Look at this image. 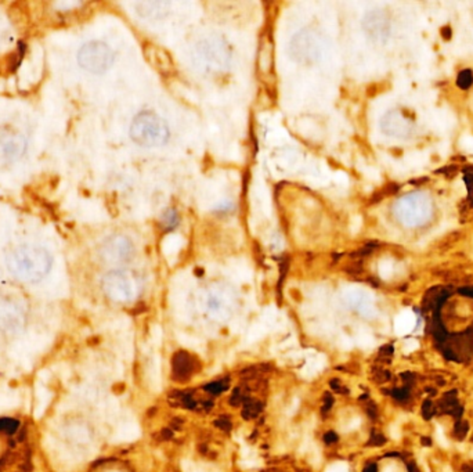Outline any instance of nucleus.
<instances>
[{
	"label": "nucleus",
	"mask_w": 473,
	"mask_h": 472,
	"mask_svg": "<svg viewBox=\"0 0 473 472\" xmlns=\"http://www.w3.org/2000/svg\"><path fill=\"white\" fill-rule=\"evenodd\" d=\"M53 265L51 255L40 247L21 245L7 256V268L18 280L35 283L50 272Z\"/></svg>",
	"instance_id": "obj_1"
},
{
	"label": "nucleus",
	"mask_w": 473,
	"mask_h": 472,
	"mask_svg": "<svg viewBox=\"0 0 473 472\" xmlns=\"http://www.w3.org/2000/svg\"><path fill=\"white\" fill-rule=\"evenodd\" d=\"M130 137L143 147H158L166 143L170 130L166 121L154 111H141L130 125Z\"/></svg>",
	"instance_id": "obj_2"
},
{
	"label": "nucleus",
	"mask_w": 473,
	"mask_h": 472,
	"mask_svg": "<svg viewBox=\"0 0 473 472\" xmlns=\"http://www.w3.org/2000/svg\"><path fill=\"white\" fill-rule=\"evenodd\" d=\"M394 215L405 227L425 225L432 216V201L425 193L407 194L394 204Z\"/></svg>",
	"instance_id": "obj_3"
},
{
	"label": "nucleus",
	"mask_w": 473,
	"mask_h": 472,
	"mask_svg": "<svg viewBox=\"0 0 473 472\" xmlns=\"http://www.w3.org/2000/svg\"><path fill=\"white\" fill-rule=\"evenodd\" d=\"M289 54L296 63L305 65H312L321 59L323 54V42L317 33L309 29H303L290 39Z\"/></svg>",
	"instance_id": "obj_4"
},
{
	"label": "nucleus",
	"mask_w": 473,
	"mask_h": 472,
	"mask_svg": "<svg viewBox=\"0 0 473 472\" xmlns=\"http://www.w3.org/2000/svg\"><path fill=\"white\" fill-rule=\"evenodd\" d=\"M78 63L92 74H102L112 65L113 53L108 44L100 40L85 43L78 53Z\"/></svg>",
	"instance_id": "obj_5"
},
{
	"label": "nucleus",
	"mask_w": 473,
	"mask_h": 472,
	"mask_svg": "<svg viewBox=\"0 0 473 472\" xmlns=\"http://www.w3.org/2000/svg\"><path fill=\"white\" fill-rule=\"evenodd\" d=\"M197 53L206 64L212 68H224L230 63V51L228 44L223 38L219 36H209L202 39L197 44Z\"/></svg>",
	"instance_id": "obj_6"
},
{
	"label": "nucleus",
	"mask_w": 473,
	"mask_h": 472,
	"mask_svg": "<svg viewBox=\"0 0 473 472\" xmlns=\"http://www.w3.org/2000/svg\"><path fill=\"white\" fill-rule=\"evenodd\" d=\"M27 145V139L20 132L11 129L0 130V165L18 161L25 154Z\"/></svg>",
	"instance_id": "obj_7"
},
{
	"label": "nucleus",
	"mask_w": 473,
	"mask_h": 472,
	"mask_svg": "<svg viewBox=\"0 0 473 472\" xmlns=\"http://www.w3.org/2000/svg\"><path fill=\"white\" fill-rule=\"evenodd\" d=\"M102 290L111 299L125 302L133 296L135 288L128 274L121 270H113L102 279Z\"/></svg>",
	"instance_id": "obj_8"
},
{
	"label": "nucleus",
	"mask_w": 473,
	"mask_h": 472,
	"mask_svg": "<svg viewBox=\"0 0 473 472\" xmlns=\"http://www.w3.org/2000/svg\"><path fill=\"white\" fill-rule=\"evenodd\" d=\"M25 323V310L21 303L9 296H0V330L16 333Z\"/></svg>",
	"instance_id": "obj_9"
},
{
	"label": "nucleus",
	"mask_w": 473,
	"mask_h": 472,
	"mask_svg": "<svg viewBox=\"0 0 473 472\" xmlns=\"http://www.w3.org/2000/svg\"><path fill=\"white\" fill-rule=\"evenodd\" d=\"M100 253L107 262H124L132 256L133 244L126 236L115 234L102 242Z\"/></svg>",
	"instance_id": "obj_10"
},
{
	"label": "nucleus",
	"mask_w": 473,
	"mask_h": 472,
	"mask_svg": "<svg viewBox=\"0 0 473 472\" xmlns=\"http://www.w3.org/2000/svg\"><path fill=\"white\" fill-rule=\"evenodd\" d=\"M382 130L389 136L405 137L411 132V125L400 113L386 114L381 122Z\"/></svg>",
	"instance_id": "obj_11"
},
{
	"label": "nucleus",
	"mask_w": 473,
	"mask_h": 472,
	"mask_svg": "<svg viewBox=\"0 0 473 472\" xmlns=\"http://www.w3.org/2000/svg\"><path fill=\"white\" fill-rule=\"evenodd\" d=\"M145 57L150 61L151 64L155 67L156 70L161 71L163 74L170 72L173 68V61L172 57L163 50V48L150 44L145 47Z\"/></svg>",
	"instance_id": "obj_12"
},
{
	"label": "nucleus",
	"mask_w": 473,
	"mask_h": 472,
	"mask_svg": "<svg viewBox=\"0 0 473 472\" xmlns=\"http://www.w3.org/2000/svg\"><path fill=\"white\" fill-rule=\"evenodd\" d=\"M170 5L166 2H144L137 6L139 14L144 18H158L166 14Z\"/></svg>",
	"instance_id": "obj_13"
},
{
	"label": "nucleus",
	"mask_w": 473,
	"mask_h": 472,
	"mask_svg": "<svg viewBox=\"0 0 473 472\" xmlns=\"http://www.w3.org/2000/svg\"><path fill=\"white\" fill-rule=\"evenodd\" d=\"M163 223L167 225V227H172L178 223V216L173 209H167L166 214L163 215Z\"/></svg>",
	"instance_id": "obj_14"
},
{
	"label": "nucleus",
	"mask_w": 473,
	"mask_h": 472,
	"mask_svg": "<svg viewBox=\"0 0 473 472\" xmlns=\"http://www.w3.org/2000/svg\"><path fill=\"white\" fill-rule=\"evenodd\" d=\"M466 431H468V424L466 423H458L455 425V428H454V434H455L458 439H462L463 436L466 435Z\"/></svg>",
	"instance_id": "obj_15"
},
{
	"label": "nucleus",
	"mask_w": 473,
	"mask_h": 472,
	"mask_svg": "<svg viewBox=\"0 0 473 472\" xmlns=\"http://www.w3.org/2000/svg\"><path fill=\"white\" fill-rule=\"evenodd\" d=\"M432 411H433V410H432V402L426 400V402L424 403V406H422V414H424V417H425L426 419L430 418V417H432Z\"/></svg>",
	"instance_id": "obj_16"
},
{
	"label": "nucleus",
	"mask_w": 473,
	"mask_h": 472,
	"mask_svg": "<svg viewBox=\"0 0 473 472\" xmlns=\"http://www.w3.org/2000/svg\"><path fill=\"white\" fill-rule=\"evenodd\" d=\"M364 472H377V467H375V465H370V467L366 468V471Z\"/></svg>",
	"instance_id": "obj_17"
},
{
	"label": "nucleus",
	"mask_w": 473,
	"mask_h": 472,
	"mask_svg": "<svg viewBox=\"0 0 473 472\" xmlns=\"http://www.w3.org/2000/svg\"><path fill=\"white\" fill-rule=\"evenodd\" d=\"M422 443H425V445H430V443H432V440L425 439V438H424V439H422Z\"/></svg>",
	"instance_id": "obj_18"
}]
</instances>
